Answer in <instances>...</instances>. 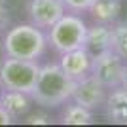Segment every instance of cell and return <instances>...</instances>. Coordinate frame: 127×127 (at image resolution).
<instances>
[{"label":"cell","instance_id":"obj_1","mask_svg":"<svg viewBox=\"0 0 127 127\" xmlns=\"http://www.w3.org/2000/svg\"><path fill=\"white\" fill-rule=\"evenodd\" d=\"M76 80H72L59 63L40 64L36 84L32 89V101L42 108H61L72 99Z\"/></svg>","mask_w":127,"mask_h":127},{"label":"cell","instance_id":"obj_2","mask_svg":"<svg viewBox=\"0 0 127 127\" xmlns=\"http://www.w3.org/2000/svg\"><path fill=\"white\" fill-rule=\"evenodd\" d=\"M48 46V34L34 23L13 25L4 34V40H2L4 55L15 59H27V61H38L46 53Z\"/></svg>","mask_w":127,"mask_h":127},{"label":"cell","instance_id":"obj_3","mask_svg":"<svg viewBox=\"0 0 127 127\" xmlns=\"http://www.w3.org/2000/svg\"><path fill=\"white\" fill-rule=\"evenodd\" d=\"M48 44L55 53H66L72 49L84 48L85 34H87V23L80 13L66 11L57 23H53L48 29Z\"/></svg>","mask_w":127,"mask_h":127},{"label":"cell","instance_id":"obj_4","mask_svg":"<svg viewBox=\"0 0 127 127\" xmlns=\"http://www.w3.org/2000/svg\"><path fill=\"white\" fill-rule=\"evenodd\" d=\"M38 72H40L38 61H27V59L4 55V59L0 61V87L10 91L32 93Z\"/></svg>","mask_w":127,"mask_h":127},{"label":"cell","instance_id":"obj_5","mask_svg":"<svg viewBox=\"0 0 127 127\" xmlns=\"http://www.w3.org/2000/svg\"><path fill=\"white\" fill-rule=\"evenodd\" d=\"M123 66H125V59L112 49H104L93 55L91 74L108 89H112L123 84Z\"/></svg>","mask_w":127,"mask_h":127},{"label":"cell","instance_id":"obj_6","mask_svg":"<svg viewBox=\"0 0 127 127\" xmlns=\"http://www.w3.org/2000/svg\"><path fill=\"white\" fill-rule=\"evenodd\" d=\"M106 95H108V87L104 84H101L93 74H89L76 82L72 101L89 108V110H97V108L104 106Z\"/></svg>","mask_w":127,"mask_h":127},{"label":"cell","instance_id":"obj_7","mask_svg":"<svg viewBox=\"0 0 127 127\" xmlns=\"http://www.w3.org/2000/svg\"><path fill=\"white\" fill-rule=\"evenodd\" d=\"M27 13L31 23L40 29H49L66 13L63 0H29Z\"/></svg>","mask_w":127,"mask_h":127},{"label":"cell","instance_id":"obj_8","mask_svg":"<svg viewBox=\"0 0 127 127\" xmlns=\"http://www.w3.org/2000/svg\"><path fill=\"white\" fill-rule=\"evenodd\" d=\"M61 68L66 72L72 80H82L91 74V64H93V53L85 48H78L72 51L61 53L59 57Z\"/></svg>","mask_w":127,"mask_h":127},{"label":"cell","instance_id":"obj_9","mask_svg":"<svg viewBox=\"0 0 127 127\" xmlns=\"http://www.w3.org/2000/svg\"><path fill=\"white\" fill-rule=\"evenodd\" d=\"M106 116L112 123L118 125H127V85H118L108 89L104 101Z\"/></svg>","mask_w":127,"mask_h":127},{"label":"cell","instance_id":"obj_10","mask_svg":"<svg viewBox=\"0 0 127 127\" xmlns=\"http://www.w3.org/2000/svg\"><path fill=\"white\" fill-rule=\"evenodd\" d=\"M32 95L31 93H23V91H10V89H2V99L0 104L10 112L13 120L17 118H25L32 108Z\"/></svg>","mask_w":127,"mask_h":127},{"label":"cell","instance_id":"obj_11","mask_svg":"<svg viewBox=\"0 0 127 127\" xmlns=\"http://www.w3.org/2000/svg\"><path fill=\"white\" fill-rule=\"evenodd\" d=\"M110 36H112V25L108 23H93L87 25V34H85L84 48L89 49L93 55L104 49H110Z\"/></svg>","mask_w":127,"mask_h":127},{"label":"cell","instance_id":"obj_12","mask_svg":"<svg viewBox=\"0 0 127 127\" xmlns=\"http://www.w3.org/2000/svg\"><path fill=\"white\" fill-rule=\"evenodd\" d=\"M89 13L93 21L112 25L118 21V17L122 13V0H93Z\"/></svg>","mask_w":127,"mask_h":127},{"label":"cell","instance_id":"obj_13","mask_svg":"<svg viewBox=\"0 0 127 127\" xmlns=\"http://www.w3.org/2000/svg\"><path fill=\"white\" fill-rule=\"evenodd\" d=\"M61 122L66 123V125H89V123H93V110H89V108H85V106L78 104L70 99L63 108Z\"/></svg>","mask_w":127,"mask_h":127},{"label":"cell","instance_id":"obj_14","mask_svg":"<svg viewBox=\"0 0 127 127\" xmlns=\"http://www.w3.org/2000/svg\"><path fill=\"white\" fill-rule=\"evenodd\" d=\"M110 49H112V51H116L120 57L127 59V21L112 23Z\"/></svg>","mask_w":127,"mask_h":127},{"label":"cell","instance_id":"obj_15","mask_svg":"<svg viewBox=\"0 0 127 127\" xmlns=\"http://www.w3.org/2000/svg\"><path fill=\"white\" fill-rule=\"evenodd\" d=\"M64 8H66V11H70V13H84V11H89L91 4H93V0H63Z\"/></svg>","mask_w":127,"mask_h":127},{"label":"cell","instance_id":"obj_16","mask_svg":"<svg viewBox=\"0 0 127 127\" xmlns=\"http://www.w3.org/2000/svg\"><path fill=\"white\" fill-rule=\"evenodd\" d=\"M27 123H51L49 122V116H46V114H34V116H29L27 114Z\"/></svg>","mask_w":127,"mask_h":127},{"label":"cell","instance_id":"obj_17","mask_svg":"<svg viewBox=\"0 0 127 127\" xmlns=\"http://www.w3.org/2000/svg\"><path fill=\"white\" fill-rule=\"evenodd\" d=\"M13 123V116L0 104V125H11Z\"/></svg>","mask_w":127,"mask_h":127},{"label":"cell","instance_id":"obj_18","mask_svg":"<svg viewBox=\"0 0 127 127\" xmlns=\"http://www.w3.org/2000/svg\"><path fill=\"white\" fill-rule=\"evenodd\" d=\"M6 21V4H4V0H0V27L4 25Z\"/></svg>","mask_w":127,"mask_h":127},{"label":"cell","instance_id":"obj_19","mask_svg":"<svg viewBox=\"0 0 127 127\" xmlns=\"http://www.w3.org/2000/svg\"><path fill=\"white\" fill-rule=\"evenodd\" d=\"M123 85H127V59H125V66H123Z\"/></svg>","mask_w":127,"mask_h":127},{"label":"cell","instance_id":"obj_20","mask_svg":"<svg viewBox=\"0 0 127 127\" xmlns=\"http://www.w3.org/2000/svg\"><path fill=\"white\" fill-rule=\"evenodd\" d=\"M0 99H2V87H0Z\"/></svg>","mask_w":127,"mask_h":127}]
</instances>
